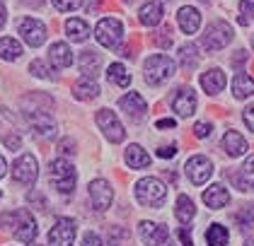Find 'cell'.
<instances>
[{"mask_svg":"<svg viewBox=\"0 0 254 246\" xmlns=\"http://www.w3.org/2000/svg\"><path fill=\"white\" fill-rule=\"evenodd\" d=\"M0 227H12L15 239L22 244H32L37 239V222L29 210H12L0 215Z\"/></svg>","mask_w":254,"mask_h":246,"instance_id":"cell-1","label":"cell"},{"mask_svg":"<svg viewBox=\"0 0 254 246\" xmlns=\"http://www.w3.org/2000/svg\"><path fill=\"white\" fill-rule=\"evenodd\" d=\"M49 181H51V186L63 193V196H70L73 191H75V181H78V174H75V167L68 162V159H54L51 162V167H49Z\"/></svg>","mask_w":254,"mask_h":246,"instance_id":"cell-2","label":"cell"},{"mask_svg":"<svg viewBox=\"0 0 254 246\" xmlns=\"http://www.w3.org/2000/svg\"><path fill=\"white\" fill-rule=\"evenodd\" d=\"M167 198V189L165 184L155 179V176H145L136 184V200L145 208H160Z\"/></svg>","mask_w":254,"mask_h":246,"instance_id":"cell-3","label":"cell"},{"mask_svg":"<svg viewBox=\"0 0 254 246\" xmlns=\"http://www.w3.org/2000/svg\"><path fill=\"white\" fill-rule=\"evenodd\" d=\"M177 65L175 60L170 56H165V53H155V56H150L145 60V65H143V73H145V82H150V85H162V82H167L170 77L175 75Z\"/></svg>","mask_w":254,"mask_h":246,"instance_id":"cell-4","label":"cell"},{"mask_svg":"<svg viewBox=\"0 0 254 246\" xmlns=\"http://www.w3.org/2000/svg\"><path fill=\"white\" fill-rule=\"evenodd\" d=\"M233 37H235L233 27L228 22H223V19H215V22L208 24L206 34L201 37V44H203L206 51H220V49H225L233 41Z\"/></svg>","mask_w":254,"mask_h":246,"instance_id":"cell-5","label":"cell"},{"mask_svg":"<svg viewBox=\"0 0 254 246\" xmlns=\"http://www.w3.org/2000/svg\"><path fill=\"white\" fill-rule=\"evenodd\" d=\"M95 37L104 49H117L124 39V24L117 17H104L97 22V29H95Z\"/></svg>","mask_w":254,"mask_h":246,"instance_id":"cell-6","label":"cell"},{"mask_svg":"<svg viewBox=\"0 0 254 246\" xmlns=\"http://www.w3.org/2000/svg\"><path fill=\"white\" fill-rule=\"evenodd\" d=\"M37 176H39V167H37L34 154H29V152L20 154L15 159V164H12V179L17 184H22V186H32L37 181Z\"/></svg>","mask_w":254,"mask_h":246,"instance_id":"cell-7","label":"cell"},{"mask_svg":"<svg viewBox=\"0 0 254 246\" xmlns=\"http://www.w3.org/2000/svg\"><path fill=\"white\" fill-rule=\"evenodd\" d=\"M95 118H97V126L102 128V133H104L112 143H121V140L126 138V128L121 126V121L117 118L114 111H109V109H99Z\"/></svg>","mask_w":254,"mask_h":246,"instance_id":"cell-8","label":"cell"},{"mask_svg":"<svg viewBox=\"0 0 254 246\" xmlns=\"http://www.w3.org/2000/svg\"><path fill=\"white\" fill-rule=\"evenodd\" d=\"M187 176H189V181L196 184V186H203L208 179H211V174H213V164H211V159L208 157H203V154H194L189 162H187Z\"/></svg>","mask_w":254,"mask_h":246,"instance_id":"cell-9","label":"cell"},{"mask_svg":"<svg viewBox=\"0 0 254 246\" xmlns=\"http://www.w3.org/2000/svg\"><path fill=\"white\" fill-rule=\"evenodd\" d=\"M75 220L70 217H61L59 222L49 232V244L51 246H73L75 242Z\"/></svg>","mask_w":254,"mask_h":246,"instance_id":"cell-10","label":"cell"},{"mask_svg":"<svg viewBox=\"0 0 254 246\" xmlns=\"http://www.w3.org/2000/svg\"><path fill=\"white\" fill-rule=\"evenodd\" d=\"M20 34L22 39L29 44V46H41L44 41H46V37H49V29H46V24L41 22V19L37 17H24L20 22Z\"/></svg>","mask_w":254,"mask_h":246,"instance_id":"cell-11","label":"cell"},{"mask_svg":"<svg viewBox=\"0 0 254 246\" xmlns=\"http://www.w3.org/2000/svg\"><path fill=\"white\" fill-rule=\"evenodd\" d=\"M138 234H140V242L145 246H162L170 239V229L165 225H157V222H140L138 225Z\"/></svg>","mask_w":254,"mask_h":246,"instance_id":"cell-12","label":"cell"},{"mask_svg":"<svg viewBox=\"0 0 254 246\" xmlns=\"http://www.w3.org/2000/svg\"><path fill=\"white\" fill-rule=\"evenodd\" d=\"M90 198H92L95 210H99V212L109 210L112 198H114V191H112V186H109V181H104V179H95V181L90 184Z\"/></svg>","mask_w":254,"mask_h":246,"instance_id":"cell-13","label":"cell"},{"mask_svg":"<svg viewBox=\"0 0 254 246\" xmlns=\"http://www.w3.org/2000/svg\"><path fill=\"white\" fill-rule=\"evenodd\" d=\"M172 111H177V116L189 118L196 111V92L191 87H179L177 95L172 97Z\"/></svg>","mask_w":254,"mask_h":246,"instance_id":"cell-14","label":"cell"},{"mask_svg":"<svg viewBox=\"0 0 254 246\" xmlns=\"http://www.w3.org/2000/svg\"><path fill=\"white\" fill-rule=\"evenodd\" d=\"M119 106L128 114V118H133V121H140L145 111H148V104H145V99L138 95V92H128L126 97H121L119 99Z\"/></svg>","mask_w":254,"mask_h":246,"instance_id":"cell-15","label":"cell"},{"mask_svg":"<svg viewBox=\"0 0 254 246\" xmlns=\"http://www.w3.org/2000/svg\"><path fill=\"white\" fill-rule=\"evenodd\" d=\"M203 203L211 210H220L230 203V193H228V189L223 184H213V186H208L203 191Z\"/></svg>","mask_w":254,"mask_h":246,"instance_id":"cell-16","label":"cell"},{"mask_svg":"<svg viewBox=\"0 0 254 246\" xmlns=\"http://www.w3.org/2000/svg\"><path fill=\"white\" fill-rule=\"evenodd\" d=\"M177 22H179V29L184 32V34H196L198 32V27H201V12L196 10V7H182L179 12H177Z\"/></svg>","mask_w":254,"mask_h":246,"instance_id":"cell-17","label":"cell"},{"mask_svg":"<svg viewBox=\"0 0 254 246\" xmlns=\"http://www.w3.org/2000/svg\"><path fill=\"white\" fill-rule=\"evenodd\" d=\"M220 148H223V152L228 157H240V154L247 152V140L237 131H228L223 135V140H220Z\"/></svg>","mask_w":254,"mask_h":246,"instance_id":"cell-18","label":"cell"},{"mask_svg":"<svg viewBox=\"0 0 254 246\" xmlns=\"http://www.w3.org/2000/svg\"><path fill=\"white\" fill-rule=\"evenodd\" d=\"M162 15H165L162 2H160V0H148V2L140 7L138 19H140V24H145V27H155V24L162 22Z\"/></svg>","mask_w":254,"mask_h":246,"instance_id":"cell-19","label":"cell"},{"mask_svg":"<svg viewBox=\"0 0 254 246\" xmlns=\"http://www.w3.org/2000/svg\"><path fill=\"white\" fill-rule=\"evenodd\" d=\"M27 116H29V126L37 131V135H41V138H54L56 135V123H54V118L49 114L39 111V114H27Z\"/></svg>","mask_w":254,"mask_h":246,"instance_id":"cell-20","label":"cell"},{"mask_svg":"<svg viewBox=\"0 0 254 246\" xmlns=\"http://www.w3.org/2000/svg\"><path fill=\"white\" fill-rule=\"evenodd\" d=\"M201 87H203L208 95H218V92H223V87H225V73H223L220 68H211V70H206V73L201 75Z\"/></svg>","mask_w":254,"mask_h":246,"instance_id":"cell-21","label":"cell"},{"mask_svg":"<svg viewBox=\"0 0 254 246\" xmlns=\"http://www.w3.org/2000/svg\"><path fill=\"white\" fill-rule=\"evenodd\" d=\"M99 70H102V56L95 51H82L80 53V73L87 80H92L99 75Z\"/></svg>","mask_w":254,"mask_h":246,"instance_id":"cell-22","label":"cell"},{"mask_svg":"<svg viewBox=\"0 0 254 246\" xmlns=\"http://www.w3.org/2000/svg\"><path fill=\"white\" fill-rule=\"evenodd\" d=\"M49 58H51V63L56 65V68H68V65H73V51H70V46L68 44H63V41H56L51 49H49Z\"/></svg>","mask_w":254,"mask_h":246,"instance_id":"cell-23","label":"cell"},{"mask_svg":"<svg viewBox=\"0 0 254 246\" xmlns=\"http://www.w3.org/2000/svg\"><path fill=\"white\" fill-rule=\"evenodd\" d=\"M235 184L240 186V191H250L254 193V157H247V162L240 167L237 176H235Z\"/></svg>","mask_w":254,"mask_h":246,"instance_id":"cell-24","label":"cell"},{"mask_svg":"<svg viewBox=\"0 0 254 246\" xmlns=\"http://www.w3.org/2000/svg\"><path fill=\"white\" fill-rule=\"evenodd\" d=\"M65 34L70 41H75V44H82V41H87L90 37V27H87V22L80 17H70L65 22Z\"/></svg>","mask_w":254,"mask_h":246,"instance_id":"cell-25","label":"cell"},{"mask_svg":"<svg viewBox=\"0 0 254 246\" xmlns=\"http://www.w3.org/2000/svg\"><path fill=\"white\" fill-rule=\"evenodd\" d=\"M126 164L131 169H145L150 164V154L143 150L140 145H128L126 148Z\"/></svg>","mask_w":254,"mask_h":246,"instance_id":"cell-26","label":"cell"},{"mask_svg":"<svg viewBox=\"0 0 254 246\" xmlns=\"http://www.w3.org/2000/svg\"><path fill=\"white\" fill-rule=\"evenodd\" d=\"M73 92H75V99H82V101H92V99H97L99 87L95 85V80H87V77H82V80H78V82L73 85Z\"/></svg>","mask_w":254,"mask_h":246,"instance_id":"cell-27","label":"cell"},{"mask_svg":"<svg viewBox=\"0 0 254 246\" xmlns=\"http://www.w3.org/2000/svg\"><path fill=\"white\" fill-rule=\"evenodd\" d=\"M233 95L235 99H247V97L254 95V77L250 75H235L233 80Z\"/></svg>","mask_w":254,"mask_h":246,"instance_id":"cell-28","label":"cell"},{"mask_svg":"<svg viewBox=\"0 0 254 246\" xmlns=\"http://www.w3.org/2000/svg\"><path fill=\"white\" fill-rule=\"evenodd\" d=\"M175 215H177V220L179 222H189V220H194V215H196V208H194V200L189 198V196H179L177 198V210H175Z\"/></svg>","mask_w":254,"mask_h":246,"instance_id":"cell-29","label":"cell"},{"mask_svg":"<svg viewBox=\"0 0 254 246\" xmlns=\"http://www.w3.org/2000/svg\"><path fill=\"white\" fill-rule=\"evenodd\" d=\"M22 56V44L10 37L0 39V58L2 60H17Z\"/></svg>","mask_w":254,"mask_h":246,"instance_id":"cell-30","label":"cell"},{"mask_svg":"<svg viewBox=\"0 0 254 246\" xmlns=\"http://www.w3.org/2000/svg\"><path fill=\"white\" fill-rule=\"evenodd\" d=\"M179 63H182V68L189 70V73L198 65V49H196L194 44H184V46L179 49Z\"/></svg>","mask_w":254,"mask_h":246,"instance_id":"cell-31","label":"cell"},{"mask_svg":"<svg viewBox=\"0 0 254 246\" xmlns=\"http://www.w3.org/2000/svg\"><path fill=\"white\" fill-rule=\"evenodd\" d=\"M107 77H109V82L117 85V87H128V85H131V75H128V70H126L121 63H112L109 70H107Z\"/></svg>","mask_w":254,"mask_h":246,"instance_id":"cell-32","label":"cell"},{"mask_svg":"<svg viewBox=\"0 0 254 246\" xmlns=\"http://www.w3.org/2000/svg\"><path fill=\"white\" fill-rule=\"evenodd\" d=\"M228 239H230V234L223 225H211L208 232H206V244L208 246H225Z\"/></svg>","mask_w":254,"mask_h":246,"instance_id":"cell-33","label":"cell"},{"mask_svg":"<svg viewBox=\"0 0 254 246\" xmlns=\"http://www.w3.org/2000/svg\"><path fill=\"white\" fill-rule=\"evenodd\" d=\"M29 73H32V75H37V77H44V80H54V77H56V75H54V70H51V68H49V65L41 60V58L32 60V65H29Z\"/></svg>","mask_w":254,"mask_h":246,"instance_id":"cell-34","label":"cell"},{"mask_svg":"<svg viewBox=\"0 0 254 246\" xmlns=\"http://www.w3.org/2000/svg\"><path fill=\"white\" fill-rule=\"evenodd\" d=\"M235 222L240 227H250L254 222V205H242V210L235 215Z\"/></svg>","mask_w":254,"mask_h":246,"instance_id":"cell-35","label":"cell"},{"mask_svg":"<svg viewBox=\"0 0 254 246\" xmlns=\"http://www.w3.org/2000/svg\"><path fill=\"white\" fill-rule=\"evenodd\" d=\"M80 5H82V0H54V7L59 12H73V10H78Z\"/></svg>","mask_w":254,"mask_h":246,"instance_id":"cell-36","label":"cell"},{"mask_svg":"<svg viewBox=\"0 0 254 246\" xmlns=\"http://www.w3.org/2000/svg\"><path fill=\"white\" fill-rule=\"evenodd\" d=\"M59 152H61V157H63V154H65V157L73 154V152H75V140H73V138H63L59 143Z\"/></svg>","mask_w":254,"mask_h":246,"instance_id":"cell-37","label":"cell"},{"mask_svg":"<svg viewBox=\"0 0 254 246\" xmlns=\"http://www.w3.org/2000/svg\"><path fill=\"white\" fill-rule=\"evenodd\" d=\"M211 131H213V126H211V123H206V121H201V123H196L194 126V135L196 138H201V140H203V138H208Z\"/></svg>","mask_w":254,"mask_h":246,"instance_id":"cell-38","label":"cell"},{"mask_svg":"<svg viewBox=\"0 0 254 246\" xmlns=\"http://www.w3.org/2000/svg\"><path fill=\"white\" fill-rule=\"evenodd\" d=\"M126 237V232L121 227H112L109 229V246H119V242Z\"/></svg>","mask_w":254,"mask_h":246,"instance_id":"cell-39","label":"cell"},{"mask_svg":"<svg viewBox=\"0 0 254 246\" xmlns=\"http://www.w3.org/2000/svg\"><path fill=\"white\" fill-rule=\"evenodd\" d=\"M82 246H104V244H102V239H99L95 232H87V234L82 237Z\"/></svg>","mask_w":254,"mask_h":246,"instance_id":"cell-40","label":"cell"},{"mask_svg":"<svg viewBox=\"0 0 254 246\" xmlns=\"http://www.w3.org/2000/svg\"><path fill=\"white\" fill-rule=\"evenodd\" d=\"M240 10L247 19L254 17V0H240Z\"/></svg>","mask_w":254,"mask_h":246,"instance_id":"cell-41","label":"cell"},{"mask_svg":"<svg viewBox=\"0 0 254 246\" xmlns=\"http://www.w3.org/2000/svg\"><path fill=\"white\" fill-rule=\"evenodd\" d=\"M160 34H162V37H155V44H160V46H170V44H172V32H170V27H165Z\"/></svg>","mask_w":254,"mask_h":246,"instance_id":"cell-42","label":"cell"},{"mask_svg":"<svg viewBox=\"0 0 254 246\" xmlns=\"http://www.w3.org/2000/svg\"><path fill=\"white\" fill-rule=\"evenodd\" d=\"M177 154V145H162L160 150H157V157H162V159H170V157H175Z\"/></svg>","mask_w":254,"mask_h":246,"instance_id":"cell-43","label":"cell"},{"mask_svg":"<svg viewBox=\"0 0 254 246\" xmlns=\"http://www.w3.org/2000/svg\"><path fill=\"white\" fill-rule=\"evenodd\" d=\"M242 118H245L247 128H250V131H254V104H250V106L245 109V114H242Z\"/></svg>","mask_w":254,"mask_h":246,"instance_id":"cell-44","label":"cell"},{"mask_svg":"<svg viewBox=\"0 0 254 246\" xmlns=\"http://www.w3.org/2000/svg\"><path fill=\"white\" fill-rule=\"evenodd\" d=\"M179 239H182V244L184 246H194V239H191V234H189V229L187 227L179 229Z\"/></svg>","mask_w":254,"mask_h":246,"instance_id":"cell-45","label":"cell"},{"mask_svg":"<svg viewBox=\"0 0 254 246\" xmlns=\"http://www.w3.org/2000/svg\"><path fill=\"white\" fill-rule=\"evenodd\" d=\"M29 200H32V203H37V205H39V210L46 208V198H44V196H39V193H29Z\"/></svg>","mask_w":254,"mask_h":246,"instance_id":"cell-46","label":"cell"},{"mask_svg":"<svg viewBox=\"0 0 254 246\" xmlns=\"http://www.w3.org/2000/svg\"><path fill=\"white\" fill-rule=\"evenodd\" d=\"M5 145H7L10 150H17V148H20V138H17V135H7V138H5Z\"/></svg>","mask_w":254,"mask_h":246,"instance_id":"cell-47","label":"cell"},{"mask_svg":"<svg viewBox=\"0 0 254 246\" xmlns=\"http://www.w3.org/2000/svg\"><path fill=\"white\" fill-rule=\"evenodd\" d=\"M155 126H157V128H175L177 123L172 121V118H160V121H157Z\"/></svg>","mask_w":254,"mask_h":246,"instance_id":"cell-48","label":"cell"},{"mask_svg":"<svg viewBox=\"0 0 254 246\" xmlns=\"http://www.w3.org/2000/svg\"><path fill=\"white\" fill-rule=\"evenodd\" d=\"M5 22H7V12H5V5L0 2V27H5Z\"/></svg>","mask_w":254,"mask_h":246,"instance_id":"cell-49","label":"cell"},{"mask_svg":"<svg viewBox=\"0 0 254 246\" xmlns=\"http://www.w3.org/2000/svg\"><path fill=\"white\" fill-rule=\"evenodd\" d=\"M5 169H7V162H5V157L0 154V179L5 176Z\"/></svg>","mask_w":254,"mask_h":246,"instance_id":"cell-50","label":"cell"},{"mask_svg":"<svg viewBox=\"0 0 254 246\" xmlns=\"http://www.w3.org/2000/svg\"><path fill=\"white\" fill-rule=\"evenodd\" d=\"M245 246H254V237H250V239L245 242Z\"/></svg>","mask_w":254,"mask_h":246,"instance_id":"cell-51","label":"cell"},{"mask_svg":"<svg viewBox=\"0 0 254 246\" xmlns=\"http://www.w3.org/2000/svg\"><path fill=\"white\" fill-rule=\"evenodd\" d=\"M162 246H175V244H172V242H165V244H162Z\"/></svg>","mask_w":254,"mask_h":246,"instance_id":"cell-52","label":"cell"},{"mask_svg":"<svg viewBox=\"0 0 254 246\" xmlns=\"http://www.w3.org/2000/svg\"><path fill=\"white\" fill-rule=\"evenodd\" d=\"M0 198H2V191H0Z\"/></svg>","mask_w":254,"mask_h":246,"instance_id":"cell-53","label":"cell"},{"mask_svg":"<svg viewBox=\"0 0 254 246\" xmlns=\"http://www.w3.org/2000/svg\"><path fill=\"white\" fill-rule=\"evenodd\" d=\"M203 2H206V0H203Z\"/></svg>","mask_w":254,"mask_h":246,"instance_id":"cell-54","label":"cell"}]
</instances>
